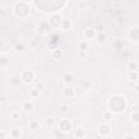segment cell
Wrapping results in <instances>:
<instances>
[{
    "mask_svg": "<svg viewBox=\"0 0 139 139\" xmlns=\"http://www.w3.org/2000/svg\"><path fill=\"white\" fill-rule=\"evenodd\" d=\"M127 67L129 68L130 72H136L138 70V64L136 63V62H130V63L127 65Z\"/></svg>",
    "mask_w": 139,
    "mask_h": 139,
    "instance_id": "7c38bea8",
    "label": "cell"
},
{
    "mask_svg": "<svg viewBox=\"0 0 139 139\" xmlns=\"http://www.w3.org/2000/svg\"><path fill=\"white\" fill-rule=\"evenodd\" d=\"M61 51L60 50H54L53 52H52V58L54 59V60H59V59H61Z\"/></svg>",
    "mask_w": 139,
    "mask_h": 139,
    "instance_id": "9a60e30c",
    "label": "cell"
},
{
    "mask_svg": "<svg viewBox=\"0 0 139 139\" xmlns=\"http://www.w3.org/2000/svg\"><path fill=\"white\" fill-rule=\"evenodd\" d=\"M105 117H107V120H110V118H111V114L110 113H105Z\"/></svg>",
    "mask_w": 139,
    "mask_h": 139,
    "instance_id": "d4e9b609",
    "label": "cell"
},
{
    "mask_svg": "<svg viewBox=\"0 0 139 139\" xmlns=\"http://www.w3.org/2000/svg\"><path fill=\"white\" fill-rule=\"evenodd\" d=\"M97 40L99 41V42H103L104 40H105V36L104 35H102V34H100V35H97Z\"/></svg>",
    "mask_w": 139,
    "mask_h": 139,
    "instance_id": "ffe728a7",
    "label": "cell"
},
{
    "mask_svg": "<svg viewBox=\"0 0 139 139\" xmlns=\"http://www.w3.org/2000/svg\"><path fill=\"white\" fill-rule=\"evenodd\" d=\"M39 128H40V124L37 121H33L29 123V129L31 130H37Z\"/></svg>",
    "mask_w": 139,
    "mask_h": 139,
    "instance_id": "9c48e42d",
    "label": "cell"
},
{
    "mask_svg": "<svg viewBox=\"0 0 139 139\" xmlns=\"http://www.w3.org/2000/svg\"><path fill=\"white\" fill-rule=\"evenodd\" d=\"M11 117L13 118V120H19V118H20V113H19V112H12Z\"/></svg>",
    "mask_w": 139,
    "mask_h": 139,
    "instance_id": "44dd1931",
    "label": "cell"
},
{
    "mask_svg": "<svg viewBox=\"0 0 139 139\" xmlns=\"http://www.w3.org/2000/svg\"><path fill=\"white\" fill-rule=\"evenodd\" d=\"M84 36H85L86 38H88V39H94V38L97 37V36H96V33L92 31L91 28L86 29V31L84 32Z\"/></svg>",
    "mask_w": 139,
    "mask_h": 139,
    "instance_id": "5b68a950",
    "label": "cell"
},
{
    "mask_svg": "<svg viewBox=\"0 0 139 139\" xmlns=\"http://www.w3.org/2000/svg\"><path fill=\"white\" fill-rule=\"evenodd\" d=\"M21 78H22V81L24 83L29 84V83H32L33 79H34V74H33L31 71H24L22 73V75H21Z\"/></svg>",
    "mask_w": 139,
    "mask_h": 139,
    "instance_id": "6da1fadb",
    "label": "cell"
},
{
    "mask_svg": "<svg viewBox=\"0 0 139 139\" xmlns=\"http://www.w3.org/2000/svg\"><path fill=\"white\" fill-rule=\"evenodd\" d=\"M38 95H39V91H38L37 88H36V89H33V90L31 91V96H32L33 98H37Z\"/></svg>",
    "mask_w": 139,
    "mask_h": 139,
    "instance_id": "d6986e66",
    "label": "cell"
},
{
    "mask_svg": "<svg viewBox=\"0 0 139 139\" xmlns=\"http://www.w3.org/2000/svg\"><path fill=\"white\" fill-rule=\"evenodd\" d=\"M138 78H139V75H138L137 71H136V72H130V74H129V79H130L131 82H136Z\"/></svg>",
    "mask_w": 139,
    "mask_h": 139,
    "instance_id": "5bb4252c",
    "label": "cell"
},
{
    "mask_svg": "<svg viewBox=\"0 0 139 139\" xmlns=\"http://www.w3.org/2000/svg\"><path fill=\"white\" fill-rule=\"evenodd\" d=\"M60 111L62 112V113H66V112L68 111V107H67V105H61Z\"/></svg>",
    "mask_w": 139,
    "mask_h": 139,
    "instance_id": "7402d4cb",
    "label": "cell"
},
{
    "mask_svg": "<svg viewBox=\"0 0 139 139\" xmlns=\"http://www.w3.org/2000/svg\"><path fill=\"white\" fill-rule=\"evenodd\" d=\"M11 137L12 138H20L21 137V133H20L19 129H12L11 130Z\"/></svg>",
    "mask_w": 139,
    "mask_h": 139,
    "instance_id": "2e32d148",
    "label": "cell"
},
{
    "mask_svg": "<svg viewBox=\"0 0 139 139\" xmlns=\"http://www.w3.org/2000/svg\"><path fill=\"white\" fill-rule=\"evenodd\" d=\"M71 26H72V22L70 21V20L67 19H64V20H62V24H61V27L64 29V31H67V29L71 28Z\"/></svg>",
    "mask_w": 139,
    "mask_h": 139,
    "instance_id": "8992f818",
    "label": "cell"
},
{
    "mask_svg": "<svg viewBox=\"0 0 139 139\" xmlns=\"http://www.w3.org/2000/svg\"><path fill=\"white\" fill-rule=\"evenodd\" d=\"M14 49H15V50H22L23 46H21V45H15L14 46Z\"/></svg>",
    "mask_w": 139,
    "mask_h": 139,
    "instance_id": "603a6c76",
    "label": "cell"
},
{
    "mask_svg": "<svg viewBox=\"0 0 139 139\" xmlns=\"http://www.w3.org/2000/svg\"><path fill=\"white\" fill-rule=\"evenodd\" d=\"M50 23H51L52 27L58 28V27H60L61 24H62V19L60 18V16H58V15H55V16H51V19H50Z\"/></svg>",
    "mask_w": 139,
    "mask_h": 139,
    "instance_id": "3957f363",
    "label": "cell"
},
{
    "mask_svg": "<svg viewBox=\"0 0 139 139\" xmlns=\"http://www.w3.org/2000/svg\"><path fill=\"white\" fill-rule=\"evenodd\" d=\"M76 136L77 137H84L85 136V130L83 128H77L76 130Z\"/></svg>",
    "mask_w": 139,
    "mask_h": 139,
    "instance_id": "ac0fdd59",
    "label": "cell"
},
{
    "mask_svg": "<svg viewBox=\"0 0 139 139\" xmlns=\"http://www.w3.org/2000/svg\"><path fill=\"white\" fill-rule=\"evenodd\" d=\"M23 109H24L25 111H33L34 110V104L29 101L24 102V103H23Z\"/></svg>",
    "mask_w": 139,
    "mask_h": 139,
    "instance_id": "30bf717a",
    "label": "cell"
},
{
    "mask_svg": "<svg viewBox=\"0 0 139 139\" xmlns=\"http://www.w3.org/2000/svg\"><path fill=\"white\" fill-rule=\"evenodd\" d=\"M54 122H55V120H54V117H52V116L47 117L45 120V123H46V125H47V126H53Z\"/></svg>",
    "mask_w": 139,
    "mask_h": 139,
    "instance_id": "4fadbf2b",
    "label": "cell"
},
{
    "mask_svg": "<svg viewBox=\"0 0 139 139\" xmlns=\"http://www.w3.org/2000/svg\"><path fill=\"white\" fill-rule=\"evenodd\" d=\"M136 91H137V92H139V85H137V86H136Z\"/></svg>",
    "mask_w": 139,
    "mask_h": 139,
    "instance_id": "4316f807",
    "label": "cell"
},
{
    "mask_svg": "<svg viewBox=\"0 0 139 139\" xmlns=\"http://www.w3.org/2000/svg\"><path fill=\"white\" fill-rule=\"evenodd\" d=\"M59 127H60V129L62 131H64V133H67V131L71 130L72 124H71V122H70L68 120H62L60 122V124H59Z\"/></svg>",
    "mask_w": 139,
    "mask_h": 139,
    "instance_id": "7a4b0ae2",
    "label": "cell"
},
{
    "mask_svg": "<svg viewBox=\"0 0 139 139\" xmlns=\"http://www.w3.org/2000/svg\"><path fill=\"white\" fill-rule=\"evenodd\" d=\"M85 51H81V58H85Z\"/></svg>",
    "mask_w": 139,
    "mask_h": 139,
    "instance_id": "484cf974",
    "label": "cell"
},
{
    "mask_svg": "<svg viewBox=\"0 0 139 139\" xmlns=\"http://www.w3.org/2000/svg\"><path fill=\"white\" fill-rule=\"evenodd\" d=\"M63 95L67 98L73 97V96H74V89H73L72 87H65L63 89Z\"/></svg>",
    "mask_w": 139,
    "mask_h": 139,
    "instance_id": "52a82bcc",
    "label": "cell"
},
{
    "mask_svg": "<svg viewBox=\"0 0 139 139\" xmlns=\"http://www.w3.org/2000/svg\"><path fill=\"white\" fill-rule=\"evenodd\" d=\"M73 79H74V76H73V74H71V73H66V74L63 76V81H64V83H66V84H71L73 82Z\"/></svg>",
    "mask_w": 139,
    "mask_h": 139,
    "instance_id": "ba28073f",
    "label": "cell"
},
{
    "mask_svg": "<svg viewBox=\"0 0 139 139\" xmlns=\"http://www.w3.org/2000/svg\"><path fill=\"white\" fill-rule=\"evenodd\" d=\"M36 87H37L38 90H41V89H42V84H41V83H37V84H36Z\"/></svg>",
    "mask_w": 139,
    "mask_h": 139,
    "instance_id": "cb8c5ba5",
    "label": "cell"
},
{
    "mask_svg": "<svg viewBox=\"0 0 139 139\" xmlns=\"http://www.w3.org/2000/svg\"><path fill=\"white\" fill-rule=\"evenodd\" d=\"M130 117H131V120H133L134 122L138 123V122H139V112H134V113L130 115Z\"/></svg>",
    "mask_w": 139,
    "mask_h": 139,
    "instance_id": "e0dca14e",
    "label": "cell"
},
{
    "mask_svg": "<svg viewBox=\"0 0 139 139\" xmlns=\"http://www.w3.org/2000/svg\"><path fill=\"white\" fill-rule=\"evenodd\" d=\"M88 48H89V42L88 41H85V40L81 41V44H79V49H81V51H86Z\"/></svg>",
    "mask_w": 139,
    "mask_h": 139,
    "instance_id": "8fae6325",
    "label": "cell"
},
{
    "mask_svg": "<svg viewBox=\"0 0 139 139\" xmlns=\"http://www.w3.org/2000/svg\"><path fill=\"white\" fill-rule=\"evenodd\" d=\"M99 133H100V135H102V136H108V135L110 134V127H109L107 124L101 125V126L99 127Z\"/></svg>",
    "mask_w": 139,
    "mask_h": 139,
    "instance_id": "277c9868",
    "label": "cell"
}]
</instances>
